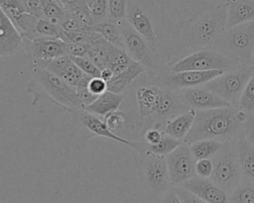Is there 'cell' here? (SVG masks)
I'll return each instance as SVG.
<instances>
[{"instance_id":"obj_16","label":"cell","mask_w":254,"mask_h":203,"mask_svg":"<svg viewBox=\"0 0 254 203\" xmlns=\"http://www.w3.org/2000/svg\"><path fill=\"white\" fill-rule=\"evenodd\" d=\"M22 48L21 34L0 7V57L11 56Z\"/></svg>"},{"instance_id":"obj_47","label":"cell","mask_w":254,"mask_h":203,"mask_svg":"<svg viewBox=\"0 0 254 203\" xmlns=\"http://www.w3.org/2000/svg\"><path fill=\"white\" fill-rule=\"evenodd\" d=\"M60 5H62L64 9H69L76 5H87V0H55Z\"/></svg>"},{"instance_id":"obj_10","label":"cell","mask_w":254,"mask_h":203,"mask_svg":"<svg viewBox=\"0 0 254 203\" xmlns=\"http://www.w3.org/2000/svg\"><path fill=\"white\" fill-rule=\"evenodd\" d=\"M143 176L147 186L152 192L159 196L168 191L171 180L168 171L166 156L157 155L150 152L140 153Z\"/></svg>"},{"instance_id":"obj_26","label":"cell","mask_w":254,"mask_h":203,"mask_svg":"<svg viewBox=\"0 0 254 203\" xmlns=\"http://www.w3.org/2000/svg\"><path fill=\"white\" fill-rule=\"evenodd\" d=\"M91 30L99 34L102 39H104L111 45L120 49H124L122 35L119 30V27L116 24L110 21H104L101 23L94 24L91 27Z\"/></svg>"},{"instance_id":"obj_41","label":"cell","mask_w":254,"mask_h":203,"mask_svg":"<svg viewBox=\"0 0 254 203\" xmlns=\"http://www.w3.org/2000/svg\"><path fill=\"white\" fill-rule=\"evenodd\" d=\"M87 90L95 97L104 93L107 90V82L99 76L91 77L87 83Z\"/></svg>"},{"instance_id":"obj_37","label":"cell","mask_w":254,"mask_h":203,"mask_svg":"<svg viewBox=\"0 0 254 203\" xmlns=\"http://www.w3.org/2000/svg\"><path fill=\"white\" fill-rule=\"evenodd\" d=\"M70 59L84 74L91 77H97L100 75V69L88 57L75 56V57H70Z\"/></svg>"},{"instance_id":"obj_49","label":"cell","mask_w":254,"mask_h":203,"mask_svg":"<svg viewBox=\"0 0 254 203\" xmlns=\"http://www.w3.org/2000/svg\"><path fill=\"white\" fill-rule=\"evenodd\" d=\"M252 65L254 67V52H253V58H252Z\"/></svg>"},{"instance_id":"obj_13","label":"cell","mask_w":254,"mask_h":203,"mask_svg":"<svg viewBox=\"0 0 254 203\" xmlns=\"http://www.w3.org/2000/svg\"><path fill=\"white\" fill-rule=\"evenodd\" d=\"M23 48L26 53L36 61H49L53 58L65 54L64 42L61 39L40 37L33 40L24 39Z\"/></svg>"},{"instance_id":"obj_27","label":"cell","mask_w":254,"mask_h":203,"mask_svg":"<svg viewBox=\"0 0 254 203\" xmlns=\"http://www.w3.org/2000/svg\"><path fill=\"white\" fill-rule=\"evenodd\" d=\"M181 144H182L181 141H179L177 139H174V138H172V137H170V136H168L164 133V136H163L162 140L157 145L149 146V145H146L145 143H143V144L139 143L138 152H139V153L150 152V153H153V154L166 156L167 154L172 152L176 148H178Z\"/></svg>"},{"instance_id":"obj_14","label":"cell","mask_w":254,"mask_h":203,"mask_svg":"<svg viewBox=\"0 0 254 203\" xmlns=\"http://www.w3.org/2000/svg\"><path fill=\"white\" fill-rule=\"evenodd\" d=\"M190 192L208 203H227L228 194L220 188L210 177L194 176L181 185Z\"/></svg>"},{"instance_id":"obj_22","label":"cell","mask_w":254,"mask_h":203,"mask_svg":"<svg viewBox=\"0 0 254 203\" xmlns=\"http://www.w3.org/2000/svg\"><path fill=\"white\" fill-rule=\"evenodd\" d=\"M161 92L162 89L157 86H142L136 90V101L142 117L148 118L156 114Z\"/></svg>"},{"instance_id":"obj_43","label":"cell","mask_w":254,"mask_h":203,"mask_svg":"<svg viewBox=\"0 0 254 203\" xmlns=\"http://www.w3.org/2000/svg\"><path fill=\"white\" fill-rule=\"evenodd\" d=\"M26 12L36 18H42L43 0H22Z\"/></svg>"},{"instance_id":"obj_46","label":"cell","mask_w":254,"mask_h":203,"mask_svg":"<svg viewBox=\"0 0 254 203\" xmlns=\"http://www.w3.org/2000/svg\"><path fill=\"white\" fill-rule=\"evenodd\" d=\"M157 203H183V202L181 201V199L179 198V196L177 195V193L173 188V189H169L168 191L160 195L159 198L157 199Z\"/></svg>"},{"instance_id":"obj_4","label":"cell","mask_w":254,"mask_h":203,"mask_svg":"<svg viewBox=\"0 0 254 203\" xmlns=\"http://www.w3.org/2000/svg\"><path fill=\"white\" fill-rule=\"evenodd\" d=\"M216 47L236 60L240 66L252 65L254 52V22L226 29Z\"/></svg>"},{"instance_id":"obj_9","label":"cell","mask_w":254,"mask_h":203,"mask_svg":"<svg viewBox=\"0 0 254 203\" xmlns=\"http://www.w3.org/2000/svg\"><path fill=\"white\" fill-rule=\"evenodd\" d=\"M126 20L156 52L158 36L155 31L151 0H128Z\"/></svg>"},{"instance_id":"obj_15","label":"cell","mask_w":254,"mask_h":203,"mask_svg":"<svg viewBox=\"0 0 254 203\" xmlns=\"http://www.w3.org/2000/svg\"><path fill=\"white\" fill-rule=\"evenodd\" d=\"M183 97L185 102L192 109L209 110L231 106L205 86L187 88L183 91Z\"/></svg>"},{"instance_id":"obj_29","label":"cell","mask_w":254,"mask_h":203,"mask_svg":"<svg viewBox=\"0 0 254 203\" xmlns=\"http://www.w3.org/2000/svg\"><path fill=\"white\" fill-rule=\"evenodd\" d=\"M227 203H254V182L241 180L229 193Z\"/></svg>"},{"instance_id":"obj_32","label":"cell","mask_w":254,"mask_h":203,"mask_svg":"<svg viewBox=\"0 0 254 203\" xmlns=\"http://www.w3.org/2000/svg\"><path fill=\"white\" fill-rule=\"evenodd\" d=\"M63 34V29L60 25L55 24L49 20L44 18H40L37 20L35 26V38L45 37L52 39H61Z\"/></svg>"},{"instance_id":"obj_21","label":"cell","mask_w":254,"mask_h":203,"mask_svg":"<svg viewBox=\"0 0 254 203\" xmlns=\"http://www.w3.org/2000/svg\"><path fill=\"white\" fill-rule=\"evenodd\" d=\"M237 160L242 176L254 182V148L244 138L241 137L235 142Z\"/></svg>"},{"instance_id":"obj_3","label":"cell","mask_w":254,"mask_h":203,"mask_svg":"<svg viewBox=\"0 0 254 203\" xmlns=\"http://www.w3.org/2000/svg\"><path fill=\"white\" fill-rule=\"evenodd\" d=\"M27 92L33 96V105L39 101H48L65 112L75 115L82 110L76 89L43 67L34 66L33 79L27 86Z\"/></svg>"},{"instance_id":"obj_17","label":"cell","mask_w":254,"mask_h":203,"mask_svg":"<svg viewBox=\"0 0 254 203\" xmlns=\"http://www.w3.org/2000/svg\"><path fill=\"white\" fill-rule=\"evenodd\" d=\"M80 121V123L88 130L90 131L93 135L98 136V137H102V138H106L115 142H118L120 144L126 145L128 147H131L135 150L138 151L139 148V143L138 142H133V141H129L126 140L122 137H119L118 135H116L115 133H113V131H111L107 125L105 124V122L103 120H100L99 118H97L95 115H92L84 110H80L77 115H76Z\"/></svg>"},{"instance_id":"obj_33","label":"cell","mask_w":254,"mask_h":203,"mask_svg":"<svg viewBox=\"0 0 254 203\" xmlns=\"http://www.w3.org/2000/svg\"><path fill=\"white\" fill-rule=\"evenodd\" d=\"M128 0H107V21L117 24L126 19Z\"/></svg>"},{"instance_id":"obj_30","label":"cell","mask_w":254,"mask_h":203,"mask_svg":"<svg viewBox=\"0 0 254 203\" xmlns=\"http://www.w3.org/2000/svg\"><path fill=\"white\" fill-rule=\"evenodd\" d=\"M67 15V10L55 0H43L42 18L61 26Z\"/></svg>"},{"instance_id":"obj_40","label":"cell","mask_w":254,"mask_h":203,"mask_svg":"<svg viewBox=\"0 0 254 203\" xmlns=\"http://www.w3.org/2000/svg\"><path fill=\"white\" fill-rule=\"evenodd\" d=\"M196 176L207 178L210 177L213 170V162L211 158L208 159H200L196 160L194 166Z\"/></svg>"},{"instance_id":"obj_23","label":"cell","mask_w":254,"mask_h":203,"mask_svg":"<svg viewBox=\"0 0 254 203\" xmlns=\"http://www.w3.org/2000/svg\"><path fill=\"white\" fill-rule=\"evenodd\" d=\"M144 72H146L144 66L141 63L134 61L125 70L113 75V77L107 82V90L121 94V92H123L133 82V80Z\"/></svg>"},{"instance_id":"obj_38","label":"cell","mask_w":254,"mask_h":203,"mask_svg":"<svg viewBox=\"0 0 254 203\" xmlns=\"http://www.w3.org/2000/svg\"><path fill=\"white\" fill-rule=\"evenodd\" d=\"M103 121L105 122V124L111 131L117 130V129H120L124 125V123L126 121V115L124 112L114 111V112L109 113L106 116H104Z\"/></svg>"},{"instance_id":"obj_36","label":"cell","mask_w":254,"mask_h":203,"mask_svg":"<svg viewBox=\"0 0 254 203\" xmlns=\"http://www.w3.org/2000/svg\"><path fill=\"white\" fill-rule=\"evenodd\" d=\"M87 7L94 24L107 21V0H87Z\"/></svg>"},{"instance_id":"obj_48","label":"cell","mask_w":254,"mask_h":203,"mask_svg":"<svg viewBox=\"0 0 254 203\" xmlns=\"http://www.w3.org/2000/svg\"><path fill=\"white\" fill-rule=\"evenodd\" d=\"M113 75H114L113 72H112L109 68L105 67V68H103V69L100 70V75H99V77L102 78L104 81L108 82V81L113 77Z\"/></svg>"},{"instance_id":"obj_7","label":"cell","mask_w":254,"mask_h":203,"mask_svg":"<svg viewBox=\"0 0 254 203\" xmlns=\"http://www.w3.org/2000/svg\"><path fill=\"white\" fill-rule=\"evenodd\" d=\"M253 73V65L241 66L238 69L223 72L204 84V86L231 106L236 105L246 83Z\"/></svg>"},{"instance_id":"obj_20","label":"cell","mask_w":254,"mask_h":203,"mask_svg":"<svg viewBox=\"0 0 254 203\" xmlns=\"http://www.w3.org/2000/svg\"><path fill=\"white\" fill-rule=\"evenodd\" d=\"M123 101V95L114 93L106 90L104 93L100 94L96 97V99L85 106L82 110L92 114L99 116H106L109 113L117 111Z\"/></svg>"},{"instance_id":"obj_12","label":"cell","mask_w":254,"mask_h":203,"mask_svg":"<svg viewBox=\"0 0 254 203\" xmlns=\"http://www.w3.org/2000/svg\"><path fill=\"white\" fill-rule=\"evenodd\" d=\"M223 71L220 70H208V71H181V72H171L165 74L159 78L161 85L171 88H193L206 84L213 78L222 74Z\"/></svg>"},{"instance_id":"obj_2","label":"cell","mask_w":254,"mask_h":203,"mask_svg":"<svg viewBox=\"0 0 254 203\" xmlns=\"http://www.w3.org/2000/svg\"><path fill=\"white\" fill-rule=\"evenodd\" d=\"M227 3L210 5L180 23L185 47L194 49L217 45L226 31Z\"/></svg>"},{"instance_id":"obj_39","label":"cell","mask_w":254,"mask_h":203,"mask_svg":"<svg viewBox=\"0 0 254 203\" xmlns=\"http://www.w3.org/2000/svg\"><path fill=\"white\" fill-rule=\"evenodd\" d=\"M89 45L80 43H64V51L70 57L86 56Z\"/></svg>"},{"instance_id":"obj_28","label":"cell","mask_w":254,"mask_h":203,"mask_svg":"<svg viewBox=\"0 0 254 203\" xmlns=\"http://www.w3.org/2000/svg\"><path fill=\"white\" fill-rule=\"evenodd\" d=\"M109 45L110 43L102 38L89 45L86 57H88L100 70L107 66Z\"/></svg>"},{"instance_id":"obj_5","label":"cell","mask_w":254,"mask_h":203,"mask_svg":"<svg viewBox=\"0 0 254 203\" xmlns=\"http://www.w3.org/2000/svg\"><path fill=\"white\" fill-rule=\"evenodd\" d=\"M238 67L241 66H239V63L236 60L218 50H200L175 62L171 66L170 70L171 72H181L189 70H220L225 72L238 69Z\"/></svg>"},{"instance_id":"obj_1","label":"cell","mask_w":254,"mask_h":203,"mask_svg":"<svg viewBox=\"0 0 254 203\" xmlns=\"http://www.w3.org/2000/svg\"><path fill=\"white\" fill-rule=\"evenodd\" d=\"M247 117V113L233 106L195 111L194 122L184 139L185 143L190 145L200 140L231 141L243 131Z\"/></svg>"},{"instance_id":"obj_25","label":"cell","mask_w":254,"mask_h":203,"mask_svg":"<svg viewBox=\"0 0 254 203\" xmlns=\"http://www.w3.org/2000/svg\"><path fill=\"white\" fill-rule=\"evenodd\" d=\"M223 143L216 140H200L190 144V150L195 160L212 158L222 148Z\"/></svg>"},{"instance_id":"obj_8","label":"cell","mask_w":254,"mask_h":203,"mask_svg":"<svg viewBox=\"0 0 254 203\" xmlns=\"http://www.w3.org/2000/svg\"><path fill=\"white\" fill-rule=\"evenodd\" d=\"M116 25L121 32L124 50L127 53L133 60L141 63L146 71L154 72L157 68L156 52L148 42L129 25L126 19Z\"/></svg>"},{"instance_id":"obj_31","label":"cell","mask_w":254,"mask_h":203,"mask_svg":"<svg viewBox=\"0 0 254 203\" xmlns=\"http://www.w3.org/2000/svg\"><path fill=\"white\" fill-rule=\"evenodd\" d=\"M59 77H61L64 82H66L68 85L77 88L83 83L87 82L91 76H88L84 74L73 62L72 60L66 65V67L62 70L59 74Z\"/></svg>"},{"instance_id":"obj_34","label":"cell","mask_w":254,"mask_h":203,"mask_svg":"<svg viewBox=\"0 0 254 203\" xmlns=\"http://www.w3.org/2000/svg\"><path fill=\"white\" fill-rule=\"evenodd\" d=\"M238 105L240 110L247 114L254 112V73L246 83L240 95Z\"/></svg>"},{"instance_id":"obj_44","label":"cell","mask_w":254,"mask_h":203,"mask_svg":"<svg viewBox=\"0 0 254 203\" xmlns=\"http://www.w3.org/2000/svg\"><path fill=\"white\" fill-rule=\"evenodd\" d=\"M164 136V132L161 131L159 128L154 127V128H150L147 129L144 133V140H145V144L149 145V146H154L160 143V141L162 140Z\"/></svg>"},{"instance_id":"obj_35","label":"cell","mask_w":254,"mask_h":203,"mask_svg":"<svg viewBox=\"0 0 254 203\" xmlns=\"http://www.w3.org/2000/svg\"><path fill=\"white\" fill-rule=\"evenodd\" d=\"M68 15L76 20L80 25H82L86 29H91L94 25L93 19L89 13L87 5H76L69 9H67Z\"/></svg>"},{"instance_id":"obj_18","label":"cell","mask_w":254,"mask_h":203,"mask_svg":"<svg viewBox=\"0 0 254 203\" xmlns=\"http://www.w3.org/2000/svg\"><path fill=\"white\" fill-rule=\"evenodd\" d=\"M248 22H254V0H229L226 29Z\"/></svg>"},{"instance_id":"obj_45","label":"cell","mask_w":254,"mask_h":203,"mask_svg":"<svg viewBox=\"0 0 254 203\" xmlns=\"http://www.w3.org/2000/svg\"><path fill=\"white\" fill-rule=\"evenodd\" d=\"M244 138L253 146L254 148V116L248 114V117L243 126Z\"/></svg>"},{"instance_id":"obj_11","label":"cell","mask_w":254,"mask_h":203,"mask_svg":"<svg viewBox=\"0 0 254 203\" xmlns=\"http://www.w3.org/2000/svg\"><path fill=\"white\" fill-rule=\"evenodd\" d=\"M171 184L179 186L185 181L196 176L195 158L190 152L188 144H181L172 152L166 155Z\"/></svg>"},{"instance_id":"obj_42","label":"cell","mask_w":254,"mask_h":203,"mask_svg":"<svg viewBox=\"0 0 254 203\" xmlns=\"http://www.w3.org/2000/svg\"><path fill=\"white\" fill-rule=\"evenodd\" d=\"M174 190L183 203H208L182 186H175Z\"/></svg>"},{"instance_id":"obj_24","label":"cell","mask_w":254,"mask_h":203,"mask_svg":"<svg viewBox=\"0 0 254 203\" xmlns=\"http://www.w3.org/2000/svg\"><path fill=\"white\" fill-rule=\"evenodd\" d=\"M135 60L131 58V56L127 53L124 49L117 48L113 45H109L108 50V62L107 68H109L114 75L122 72L128 66H130Z\"/></svg>"},{"instance_id":"obj_6","label":"cell","mask_w":254,"mask_h":203,"mask_svg":"<svg viewBox=\"0 0 254 203\" xmlns=\"http://www.w3.org/2000/svg\"><path fill=\"white\" fill-rule=\"evenodd\" d=\"M211 159L213 170L210 178L227 194L230 193L242 180L235 142H224L221 150Z\"/></svg>"},{"instance_id":"obj_19","label":"cell","mask_w":254,"mask_h":203,"mask_svg":"<svg viewBox=\"0 0 254 203\" xmlns=\"http://www.w3.org/2000/svg\"><path fill=\"white\" fill-rule=\"evenodd\" d=\"M195 118V111L194 109L190 108V110L183 112L176 116L175 118L168 120L165 124L163 132L179 141L186 138L189 134L190 130L192 127Z\"/></svg>"}]
</instances>
